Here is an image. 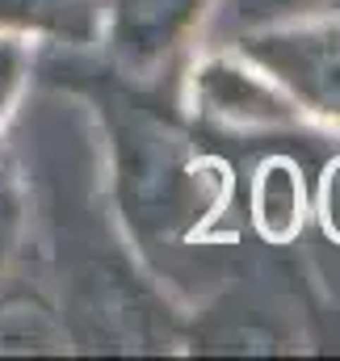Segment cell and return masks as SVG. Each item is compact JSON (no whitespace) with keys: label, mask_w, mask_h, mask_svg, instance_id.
I'll use <instances>...</instances> for the list:
<instances>
[{"label":"cell","mask_w":340,"mask_h":361,"mask_svg":"<svg viewBox=\"0 0 340 361\" xmlns=\"http://www.w3.org/2000/svg\"><path fill=\"white\" fill-rule=\"evenodd\" d=\"M253 55L286 85H294L311 105L340 114V25L256 38Z\"/></svg>","instance_id":"cell-1"},{"label":"cell","mask_w":340,"mask_h":361,"mask_svg":"<svg viewBox=\"0 0 340 361\" xmlns=\"http://www.w3.org/2000/svg\"><path fill=\"white\" fill-rule=\"evenodd\" d=\"M198 0H118L114 13V42L126 59H152L169 51L172 38L193 17Z\"/></svg>","instance_id":"cell-2"},{"label":"cell","mask_w":340,"mask_h":361,"mask_svg":"<svg viewBox=\"0 0 340 361\" xmlns=\"http://www.w3.org/2000/svg\"><path fill=\"white\" fill-rule=\"evenodd\" d=\"M294 4H307V0H236V17L240 21H260V17H273V13H286Z\"/></svg>","instance_id":"cell-3"}]
</instances>
